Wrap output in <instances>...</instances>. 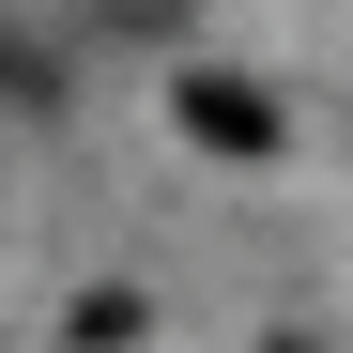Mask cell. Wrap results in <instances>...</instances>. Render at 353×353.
<instances>
[{"instance_id":"cell-1","label":"cell","mask_w":353,"mask_h":353,"mask_svg":"<svg viewBox=\"0 0 353 353\" xmlns=\"http://www.w3.org/2000/svg\"><path fill=\"white\" fill-rule=\"evenodd\" d=\"M169 108H185L200 154H276V92H261V77H185Z\"/></svg>"}]
</instances>
